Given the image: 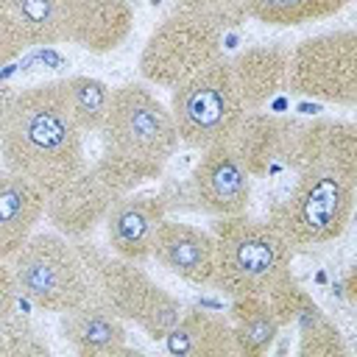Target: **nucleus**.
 I'll use <instances>...</instances> for the list:
<instances>
[{"instance_id": "12", "label": "nucleus", "mask_w": 357, "mask_h": 357, "mask_svg": "<svg viewBox=\"0 0 357 357\" xmlns=\"http://www.w3.org/2000/svg\"><path fill=\"white\" fill-rule=\"evenodd\" d=\"M117 198V190L92 165H86L67 184L45 195V218L59 234L78 243L103 223L109 206Z\"/></svg>"}, {"instance_id": "6", "label": "nucleus", "mask_w": 357, "mask_h": 357, "mask_svg": "<svg viewBox=\"0 0 357 357\" xmlns=\"http://www.w3.org/2000/svg\"><path fill=\"white\" fill-rule=\"evenodd\" d=\"M8 262L20 296L47 312H64L89 298V276L78 245L56 229L33 231Z\"/></svg>"}, {"instance_id": "10", "label": "nucleus", "mask_w": 357, "mask_h": 357, "mask_svg": "<svg viewBox=\"0 0 357 357\" xmlns=\"http://www.w3.org/2000/svg\"><path fill=\"white\" fill-rule=\"evenodd\" d=\"M282 165L293 173L329 170L357 184V126L351 120H290Z\"/></svg>"}, {"instance_id": "16", "label": "nucleus", "mask_w": 357, "mask_h": 357, "mask_svg": "<svg viewBox=\"0 0 357 357\" xmlns=\"http://www.w3.org/2000/svg\"><path fill=\"white\" fill-rule=\"evenodd\" d=\"M287 59L290 47L282 42L251 45L226 59L245 112L265 109L279 92L287 89Z\"/></svg>"}, {"instance_id": "23", "label": "nucleus", "mask_w": 357, "mask_h": 357, "mask_svg": "<svg viewBox=\"0 0 357 357\" xmlns=\"http://www.w3.org/2000/svg\"><path fill=\"white\" fill-rule=\"evenodd\" d=\"M298 326V357H346L349 346L337 324L310 298L293 321Z\"/></svg>"}, {"instance_id": "20", "label": "nucleus", "mask_w": 357, "mask_h": 357, "mask_svg": "<svg viewBox=\"0 0 357 357\" xmlns=\"http://www.w3.org/2000/svg\"><path fill=\"white\" fill-rule=\"evenodd\" d=\"M162 343H165L167 354H173V357H229V354H237L229 318L198 310V307L184 310Z\"/></svg>"}, {"instance_id": "7", "label": "nucleus", "mask_w": 357, "mask_h": 357, "mask_svg": "<svg viewBox=\"0 0 357 357\" xmlns=\"http://www.w3.org/2000/svg\"><path fill=\"white\" fill-rule=\"evenodd\" d=\"M167 109L173 114L178 142L198 151L226 142L245 114L226 56L215 59L212 64L201 67L195 75L173 86Z\"/></svg>"}, {"instance_id": "13", "label": "nucleus", "mask_w": 357, "mask_h": 357, "mask_svg": "<svg viewBox=\"0 0 357 357\" xmlns=\"http://www.w3.org/2000/svg\"><path fill=\"white\" fill-rule=\"evenodd\" d=\"M134 28L128 0H61V42L89 53L117 50Z\"/></svg>"}, {"instance_id": "2", "label": "nucleus", "mask_w": 357, "mask_h": 357, "mask_svg": "<svg viewBox=\"0 0 357 357\" xmlns=\"http://www.w3.org/2000/svg\"><path fill=\"white\" fill-rule=\"evenodd\" d=\"M98 137L100 156L92 167L117 190V195L159 178L178 148L170 109L139 81H126L112 89Z\"/></svg>"}, {"instance_id": "17", "label": "nucleus", "mask_w": 357, "mask_h": 357, "mask_svg": "<svg viewBox=\"0 0 357 357\" xmlns=\"http://www.w3.org/2000/svg\"><path fill=\"white\" fill-rule=\"evenodd\" d=\"M59 329L64 340L81 357H106L126 354V321L112 312L100 298L89 293L81 304L59 312Z\"/></svg>"}, {"instance_id": "8", "label": "nucleus", "mask_w": 357, "mask_h": 357, "mask_svg": "<svg viewBox=\"0 0 357 357\" xmlns=\"http://www.w3.org/2000/svg\"><path fill=\"white\" fill-rule=\"evenodd\" d=\"M287 89L301 98L354 106L357 103V31L337 28L315 33L290 47Z\"/></svg>"}, {"instance_id": "22", "label": "nucleus", "mask_w": 357, "mask_h": 357, "mask_svg": "<svg viewBox=\"0 0 357 357\" xmlns=\"http://www.w3.org/2000/svg\"><path fill=\"white\" fill-rule=\"evenodd\" d=\"M59 86L64 92V100L78 128L84 134H98L109 112L112 86L92 75H70V78H61Z\"/></svg>"}, {"instance_id": "11", "label": "nucleus", "mask_w": 357, "mask_h": 357, "mask_svg": "<svg viewBox=\"0 0 357 357\" xmlns=\"http://www.w3.org/2000/svg\"><path fill=\"white\" fill-rule=\"evenodd\" d=\"M251 173L231 151L229 142H218L201 151L192 176H190V195L192 206L212 215H243L251 204Z\"/></svg>"}, {"instance_id": "19", "label": "nucleus", "mask_w": 357, "mask_h": 357, "mask_svg": "<svg viewBox=\"0 0 357 357\" xmlns=\"http://www.w3.org/2000/svg\"><path fill=\"white\" fill-rule=\"evenodd\" d=\"M290 120L293 117H279L262 109L245 112L240 117L237 128L231 131L226 142L231 145V151L240 156V162L245 165L251 176H265L273 165H282V151H284V139L290 131Z\"/></svg>"}, {"instance_id": "15", "label": "nucleus", "mask_w": 357, "mask_h": 357, "mask_svg": "<svg viewBox=\"0 0 357 357\" xmlns=\"http://www.w3.org/2000/svg\"><path fill=\"white\" fill-rule=\"evenodd\" d=\"M151 257L190 284H212L215 240L209 229L165 218L153 234Z\"/></svg>"}, {"instance_id": "24", "label": "nucleus", "mask_w": 357, "mask_h": 357, "mask_svg": "<svg viewBox=\"0 0 357 357\" xmlns=\"http://www.w3.org/2000/svg\"><path fill=\"white\" fill-rule=\"evenodd\" d=\"M28 47L61 42V0H3Z\"/></svg>"}, {"instance_id": "4", "label": "nucleus", "mask_w": 357, "mask_h": 357, "mask_svg": "<svg viewBox=\"0 0 357 357\" xmlns=\"http://www.w3.org/2000/svg\"><path fill=\"white\" fill-rule=\"evenodd\" d=\"M75 245L86 265L89 293L100 298L123 321L137 324L151 340H165V335L176 326V321L184 312L178 298L159 287L139 268V262L106 254L84 240H78Z\"/></svg>"}, {"instance_id": "25", "label": "nucleus", "mask_w": 357, "mask_h": 357, "mask_svg": "<svg viewBox=\"0 0 357 357\" xmlns=\"http://www.w3.org/2000/svg\"><path fill=\"white\" fill-rule=\"evenodd\" d=\"M173 11L187 14L192 20H201L206 25L218 28L220 33H226V31H231L248 20L243 0H178L173 6Z\"/></svg>"}, {"instance_id": "21", "label": "nucleus", "mask_w": 357, "mask_h": 357, "mask_svg": "<svg viewBox=\"0 0 357 357\" xmlns=\"http://www.w3.org/2000/svg\"><path fill=\"white\" fill-rule=\"evenodd\" d=\"M229 324L234 337V351L243 357L265 354L282 329L271 301L265 296H237L229 307Z\"/></svg>"}, {"instance_id": "28", "label": "nucleus", "mask_w": 357, "mask_h": 357, "mask_svg": "<svg viewBox=\"0 0 357 357\" xmlns=\"http://www.w3.org/2000/svg\"><path fill=\"white\" fill-rule=\"evenodd\" d=\"M25 47H28L25 33L20 31V25L11 17V11L6 8V3L0 0V67L8 64L11 59H17Z\"/></svg>"}, {"instance_id": "9", "label": "nucleus", "mask_w": 357, "mask_h": 357, "mask_svg": "<svg viewBox=\"0 0 357 357\" xmlns=\"http://www.w3.org/2000/svg\"><path fill=\"white\" fill-rule=\"evenodd\" d=\"M220 56L223 33L218 28L187 14L170 11L145 39L137 67L142 81L162 89H173Z\"/></svg>"}, {"instance_id": "31", "label": "nucleus", "mask_w": 357, "mask_h": 357, "mask_svg": "<svg viewBox=\"0 0 357 357\" xmlns=\"http://www.w3.org/2000/svg\"><path fill=\"white\" fill-rule=\"evenodd\" d=\"M14 95H17V89H11L8 84H0V137H3V126H6L8 109L14 103Z\"/></svg>"}, {"instance_id": "3", "label": "nucleus", "mask_w": 357, "mask_h": 357, "mask_svg": "<svg viewBox=\"0 0 357 357\" xmlns=\"http://www.w3.org/2000/svg\"><path fill=\"white\" fill-rule=\"evenodd\" d=\"M215 240V290L229 298L237 296H268V290L284 279L293 262L296 248L282 237V231L268 218L226 215L215 218L212 226Z\"/></svg>"}, {"instance_id": "18", "label": "nucleus", "mask_w": 357, "mask_h": 357, "mask_svg": "<svg viewBox=\"0 0 357 357\" xmlns=\"http://www.w3.org/2000/svg\"><path fill=\"white\" fill-rule=\"evenodd\" d=\"M45 218V192L28 178L0 170V257L11 254L36 231V223Z\"/></svg>"}, {"instance_id": "5", "label": "nucleus", "mask_w": 357, "mask_h": 357, "mask_svg": "<svg viewBox=\"0 0 357 357\" xmlns=\"http://www.w3.org/2000/svg\"><path fill=\"white\" fill-rule=\"evenodd\" d=\"M354 187V181L329 170L296 173V184L271 206L268 220L293 248L332 243L351 223Z\"/></svg>"}, {"instance_id": "27", "label": "nucleus", "mask_w": 357, "mask_h": 357, "mask_svg": "<svg viewBox=\"0 0 357 357\" xmlns=\"http://www.w3.org/2000/svg\"><path fill=\"white\" fill-rule=\"evenodd\" d=\"M3 332H6V351L11 357H28V354H47V343L33 332V326L28 324V318H22L20 312H14L11 318L3 321Z\"/></svg>"}, {"instance_id": "14", "label": "nucleus", "mask_w": 357, "mask_h": 357, "mask_svg": "<svg viewBox=\"0 0 357 357\" xmlns=\"http://www.w3.org/2000/svg\"><path fill=\"white\" fill-rule=\"evenodd\" d=\"M165 218H167V204L162 192L131 190L120 195L103 218L106 243L112 254L131 262H145L151 257L153 234Z\"/></svg>"}, {"instance_id": "26", "label": "nucleus", "mask_w": 357, "mask_h": 357, "mask_svg": "<svg viewBox=\"0 0 357 357\" xmlns=\"http://www.w3.org/2000/svg\"><path fill=\"white\" fill-rule=\"evenodd\" d=\"M243 6H245V17L262 25L293 28V25L315 22V14L307 0H243Z\"/></svg>"}, {"instance_id": "30", "label": "nucleus", "mask_w": 357, "mask_h": 357, "mask_svg": "<svg viewBox=\"0 0 357 357\" xmlns=\"http://www.w3.org/2000/svg\"><path fill=\"white\" fill-rule=\"evenodd\" d=\"M307 3L312 8L315 20H326V17H335L337 11H343L351 0H307Z\"/></svg>"}, {"instance_id": "1", "label": "nucleus", "mask_w": 357, "mask_h": 357, "mask_svg": "<svg viewBox=\"0 0 357 357\" xmlns=\"http://www.w3.org/2000/svg\"><path fill=\"white\" fill-rule=\"evenodd\" d=\"M3 167L45 195L86 167L84 131L70 114L59 81L17 89L0 137Z\"/></svg>"}, {"instance_id": "29", "label": "nucleus", "mask_w": 357, "mask_h": 357, "mask_svg": "<svg viewBox=\"0 0 357 357\" xmlns=\"http://www.w3.org/2000/svg\"><path fill=\"white\" fill-rule=\"evenodd\" d=\"M17 304H20V287H17L11 262L0 257V321L11 318L17 312Z\"/></svg>"}, {"instance_id": "32", "label": "nucleus", "mask_w": 357, "mask_h": 357, "mask_svg": "<svg viewBox=\"0 0 357 357\" xmlns=\"http://www.w3.org/2000/svg\"><path fill=\"white\" fill-rule=\"evenodd\" d=\"M6 351V332H3V321H0V354Z\"/></svg>"}]
</instances>
